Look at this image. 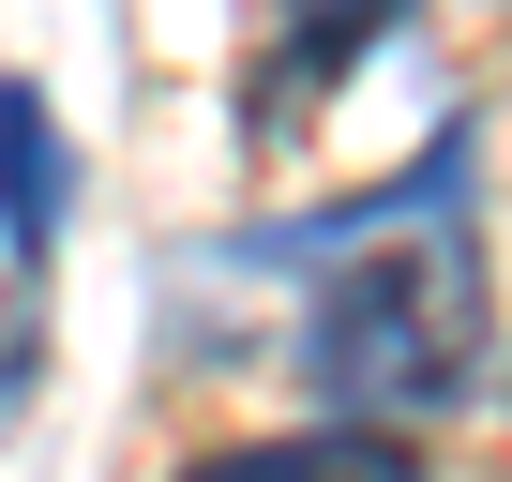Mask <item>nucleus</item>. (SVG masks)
Returning <instances> with one entry per match:
<instances>
[{
  "label": "nucleus",
  "mask_w": 512,
  "mask_h": 482,
  "mask_svg": "<svg viewBox=\"0 0 512 482\" xmlns=\"http://www.w3.org/2000/svg\"><path fill=\"white\" fill-rule=\"evenodd\" d=\"M181 482H422L392 437H256V452H211V467H181Z\"/></svg>",
  "instance_id": "obj_3"
},
{
  "label": "nucleus",
  "mask_w": 512,
  "mask_h": 482,
  "mask_svg": "<svg viewBox=\"0 0 512 482\" xmlns=\"http://www.w3.org/2000/svg\"><path fill=\"white\" fill-rule=\"evenodd\" d=\"M61 211H76V151H61V121H46L31 76H0V257L46 272L61 257Z\"/></svg>",
  "instance_id": "obj_2"
},
{
  "label": "nucleus",
  "mask_w": 512,
  "mask_h": 482,
  "mask_svg": "<svg viewBox=\"0 0 512 482\" xmlns=\"http://www.w3.org/2000/svg\"><path fill=\"white\" fill-rule=\"evenodd\" d=\"M302 377H317L332 437L467 407V377H482V257H467V226H377V257H332L317 302H302Z\"/></svg>",
  "instance_id": "obj_1"
}]
</instances>
